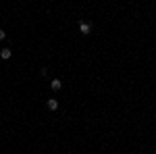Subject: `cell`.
Listing matches in <instances>:
<instances>
[{"label":"cell","mask_w":156,"mask_h":154,"mask_svg":"<svg viewBox=\"0 0 156 154\" xmlns=\"http://www.w3.org/2000/svg\"><path fill=\"white\" fill-rule=\"evenodd\" d=\"M79 31L83 35H87V33L92 31V23H87V21H79Z\"/></svg>","instance_id":"obj_1"},{"label":"cell","mask_w":156,"mask_h":154,"mask_svg":"<svg viewBox=\"0 0 156 154\" xmlns=\"http://www.w3.org/2000/svg\"><path fill=\"white\" fill-rule=\"evenodd\" d=\"M0 56H2V58H4V60H9V58H11V56H13V52H11V50H9V48H2V50H0Z\"/></svg>","instance_id":"obj_4"},{"label":"cell","mask_w":156,"mask_h":154,"mask_svg":"<svg viewBox=\"0 0 156 154\" xmlns=\"http://www.w3.org/2000/svg\"><path fill=\"white\" fill-rule=\"evenodd\" d=\"M50 87H52L54 92H58L60 87H62V81H60V79H52V81H50Z\"/></svg>","instance_id":"obj_2"},{"label":"cell","mask_w":156,"mask_h":154,"mask_svg":"<svg viewBox=\"0 0 156 154\" xmlns=\"http://www.w3.org/2000/svg\"><path fill=\"white\" fill-rule=\"evenodd\" d=\"M6 38V33H4V29H0V40H4Z\"/></svg>","instance_id":"obj_5"},{"label":"cell","mask_w":156,"mask_h":154,"mask_svg":"<svg viewBox=\"0 0 156 154\" xmlns=\"http://www.w3.org/2000/svg\"><path fill=\"white\" fill-rule=\"evenodd\" d=\"M46 106L50 108V111H56V108H58V100H56V98H50V100L46 102Z\"/></svg>","instance_id":"obj_3"}]
</instances>
